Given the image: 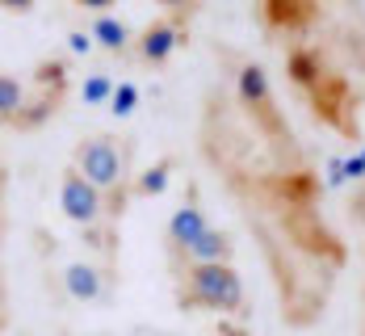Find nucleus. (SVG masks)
Returning a JSON list of instances; mask_svg holds the SVG:
<instances>
[{
  "mask_svg": "<svg viewBox=\"0 0 365 336\" xmlns=\"http://www.w3.org/2000/svg\"><path fill=\"white\" fill-rule=\"evenodd\" d=\"M193 143L252 235L273 286L277 320L294 332L315 328L353 261V244L324 215L328 177L319 160L298 135L269 139L256 131L222 76L202 93Z\"/></svg>",
  "mask_w": 365,
  "mask_h": 336,
  "instance_id": "obj_1",
  "label": "nucleus"
},
{
  "mask_svg": "<svg viewBox=\"0 0 365 336\" xmlns=\"http://www.w3.org/2000/svg\"><path fill=\"white\" fill-rule=\"evenodd\" d=\"M282 68L290 88L307 101L319 126L336 131L344 143H361V106L365 93L353 72L365 76V38L340 26L336 34H315L282 46Z\"/></svg>",
  "mask_w": 365,
  "mask_h": 336,
  "instance_id": "obj_2",
  "label": "nucleus"
},
{
  "mask_svg": "<svg viewBox=\"0 0 365 336\" xmlns=\"http://www.w3.org/2000/svg\"><path fill=\"white\" fill-rule=\"evenodd\" d=\"M68 88H72V63L63 55L38 59L26 80L17 72H4V80H0V122L9 131H38L63 110Z\"/></svg>",
  "mask_w": 365,
  "mask_h": 336,
  "instance_id": "obj_3",
  "label": "nucleus"
},
{
  "mask_svg": "<svg viewBox=\"0 0 365 336\" xmlns=\"http://www.w3.org/2000/svg\"><path fill=\"white\" fill-rule=\"evenodd\" d=\"M72 164L106 193L110 202V219L118 223L130 206V189H135V139L118 135V131H93L72 148Z\"/></svg>",
  "mask_w": 365,
  "mask_h": 336,
  "instance_id": "obj_4",
  "label": "nucleus"
},
{
  "mask_svg": "<svg viewBox=\"0 0 365 336\" xmlns=\"http://www.w3.org/2000/svg\"><path fill=\"white\" fill-rule=\"evenodd\" d=\"M177 311H215V315H240L248 320V290L235 265H189L173 278Z\"/></svg>",
  "mask_w": 365,
  "mask_h": 336,
  "instance_id": "obj_5",
  "label": "nucleus"
},
{
  "mask_svg": "<svg viewBox=\"0 0 365 336\" xmlns=\"http://www.w3.org/2000/svg\"><path fill=\"white\" fill-rule=\"evenodd\" d=\"M252 17L273 46H290L331 26V4L328 0H256Z\"/></svg>",
  "mask_w": 365,
  "mask_h": 336,
  "instance_id": "obj_6",
  "label": "nucleus"
},
{
  "mask_svg": "<svg viewBox=\"0 0 365 336\" xmlns=\"http://www.w3.org/2000/svg\"><path fill=\"white\" fill-rule=\"evenodd\" d=\"M210 215H206V206H202V198H197V181H189L185 185V202L173 210V219L164 227V257H168V273H177L189 257V248L210 231Z\"/></svg>",
  "mask_w": 365,
  "mask_h": 336,
  "instance_id": "obj_7",
  "label": "nucleus"
},
{
  "mask_svg": "<svg viewBox=\"0 0 365 336\" xmlns=\"http://www.w3.org/2000/svg\"><path fill=\"white\" fill-rule=\"evenodd\" d=\"M59 206H63V215H68L80 231H97V227L113 223L106 193L93 185L76 164H68V168L59 173Z\"/></svg>",
  "mask_w": 365,
  "mask_h": 336,
  "instance_id": "obj_8",
  "label": "nucleus"
},
{
  "mask_svg": "<svg viewBox=\"0 0 365 336\" xmlns=\"http://www.w3.org/2000/svg\"><path fill=\"white\" fill-rule=\"evenodd\" d=\"M189 38H193V26H189V21H177V17L160 13V17H151L143 30H139L130 59H139L143 68H164V63L181 51Z\"/></svg>",
  "mask_w": 365,
  "mask_h": 336,
  "instance_id": "obj_9",
  "label": "nucleus"
},
{
  "mask_svg": "<svg viewBox=\"0 0 365 336\" xmlns=\"http://www.w3.org/2000/svg\"><path fill=\"white\" fill-rule=\"evenodd\" d=\"M113 286H118V269H110L106 261H72L63 265V290L76 302H88V307H110Z\"/></svg>",
  "mask_w": 365,
  "mask_h": 336,
  "instance_id": "obj_10",
  "label": "nucleus"
},
{
  "mask_svg": "<svg viewBox=\"0 0 365 336\" xmlns=\"http://www.w3.org/2000/svg\"><path fill=\"white\" fill-rule=\"evenodd\" d=\"M344 227L353 235V257H357V336H365V181L344 198Z\"/></svg>",
  "mask_w": 365,
  "mask_h": 336,
  "instance_id": "obj_11",
  "label": "nucleus"
},
{
  "mask_svg": "<svg viewBox=\"0 0 365 336\" xmlns=\"http://www.w3.org/2000/svg\"><path fill=\"white\" fill-rule=\"evenodd\" d=\"M88 34H93V42H97L110 59H122V55L135 51L139 30H130V21H122V17H113V13H101V17H93Z\"/></svg>",
  "mask_w": 365,
  "mask_h": 336,
  "instance_id": "obj_12",
  "label": "nucleus"
},
{
  "mask_svg": "<svg viewBox=\"0 0 365 336\" xmlns=\"http://www.w3.org/2000/svg\"><path fill=\"white\" fill-rule=\"evenodd\" d=\"M231 257H235V240H231V231H222V227H210L193 248H189V257H185L181 269H189V265H231ZM177 269V273H181ZM173 273V278H177Z\"/></svg>",
  "mask_w": 365,
  "mask_h": 336,
  "instance_id": "obj_13",
  "label": "nucleus"
},
{
  "mask_svg": "<svg viewBox=\"0 0 365 336\" xmlns=\"http://www.w3.org/2000/svg\"><path fill=\"white\" fill-rule=\"evenodd\" d=\"M173 168H177V156H164V160H155L151 168H143V173H135V198H160L164 189H168V181H173Z\"/></svg>",
  "mask_w": 365,
  "mask_h": 336,
  "instance_id": "obj_14",
  "label": "nucleus"
},
{
  "mask_svg": "<svg viewBox=\"0 0 365 336\" xmlns=\"http://www.w3.org/2000/svg\"><path fill=\"white\" fill-rule=\"evenodd\" d=\"M113 93H118V84H113V76L106 68H97L84 80V101L88 106H106V101H113Z\"/></svg>",
  "mask_w": 365,
  "mask_h": 336,
  "instance_id": "obj_15",
  "label": "nucleus"
},
{
  "mask_svg": "<svg viewBox=\"0 0 365 336\" xmlns=\"http://www.w3.org/2000/svg\"><path fill=\"white\" fill-rule=\"evenodd\" d=\"M328 4H336V17H344V26L353 34L365 38V4L361 0H328Z\"/></svg>",
  "mask_w": 365,
  "mask_h": 336,
  "instance_id": "obj_16",
  "label": "nucleus"
},
{
  "mask_svg": "<svg viewBox=\"0 0 365 336\" xmlns=\"http://www.w3.org/2000/svg\"><path fill=\"white\" fill-rule=\"evenodd\" d=\"M135 110H139V88L126 80V84H118V93H113L110 113H113V118H130Z\"/></svg>",
  "mask_w": 365,
  "mask_h": 336,
  "instance_id": "obj_17",
  "label": "nucleus"
},
{
  "mask_svg": "<svg viewBox=\"0 0 365 336\" xmlns=\"http://www.w3.org/2000/svg\"><path fill=\"white\" fill-rule=\"evenodd\" d=\"M160 4V13H168V17H177V21H189L193 26V17L202 13V0H155Z\"/></svg>",
  "mask_w": 365,
  "mask_h": 336,
  "instance_id": "obj_18",
  "label": "nucleus"
},
{
  "mask_svg": "<svg viewBox=\"0 0 365 336\" xmlns=\"http://www.w3.org/2000/svg\"><path fill=\"white\" fill-rule=\"evenodd\" d=\"M68 46H72L76 55H84V51H93L97 42H93V34H88V30H72V34H68Z\"/></svg>",
  "mask_w": 365,
  "mask_h": 336,
  "instance_id": "obj_19",
  "label": "nucleus"
},
{
  "mask_svg": "<svg viewBox=\"0 0 365 336\" xmlns=\"http://www.w3.org/2000/svg\"><path fill=\"white\" fill-rule=\"evenodd\" d=\"M113 4H118V0H76V9H84V13H93V17L113 13Z\"/></svg>",
  "mask_w": 365,
  "mask_h": 336,
  "instance_id": "obj_20",
  "label": "nucleus"
},
{
  "mask_svg": "<svg viewBox=\"0 0 365 336\" xmlns=\"http://www.w3.org/2000/svg\"><path fill=\"white\" fill-rule=\"evenodd\" d=\"M38 0H4V13H34Z\"/></svg>",
  "mask_w": 365,
  "mask_h": 336,
  "instance_id": "obj_21",
  "label": "nucleus"
},
{
  "mask_svg": "<svg viewBox=\"0 0 365 336\" xmlns=\"http://www.w3.org/2000/svg\"><path fill=\"white\" fill-rule=\"evenodd\" d=\"M219 336H248V328H231L227 320H222V328H219Z\"/></svg>",
  "mask_w": 365,
  "mask_h": 336,
  "instance_id": "obj_22",
  "label": "nucleus"
}]
</instances>
